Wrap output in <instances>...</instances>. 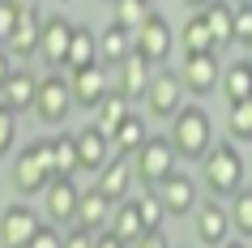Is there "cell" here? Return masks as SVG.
<instances>
[{
	"label": "cell",
	"instance_id": "obj_10",
	"mask_svg": "<svg viewBox=\"0 0 252 248\" xmlns=\"http://www.w3.org/2000/svg\"><path fill=\"white\" fill-rule=\"evenodd\" d=\"M192 227H197L201 244H226V240H231V214H226L222 197L197 201V210H192Z\"/></svg>",
	"mask_w": 252,
	"mask_h": 248
},
{
	"label": "cell",
	"instance_id": "obj_34",
	"mask_svg": "<svg viewBox=\"0 0 252 248\" xmlns=\"http://www.w3.org/2000/svg\"><path fill=\"white\" fill-rule=\"evenodd\" d=\"M231 43L252 47V0L235 4V17H231Z\"/></svg>",
	"mask_w": 252,
	"mask_h": 248
},
{
	"label": "cell",
	"instance_id": "obj_28",
	"mask_svg": "<svg viewBox=\"0 0 252 248\" xmlns=\"http://www.w3.org/2000/svg\"><path fill=\"white\" fill-rule=\"evenodd\" d=\"M146 137H150L146 120H141V116H133V111H128V116H124V124H120V129L111 133V150H116V154H124V158H128V154H133V150H137V145L146 142Z\"/></svg>",
	"mask_w": 252,
	"mask_h": 248
},
{
	"label": "cell",
	"instance_id": "obj_2",
	"mask_svg": "<svg viewBox=\"0 0 252 248\" xmlns=\"http://www.w3.org/2000/svg\"><path fill=\"white\" fill-rule=\"evenodd\" d=\"M167 142L175 145V154L184 158V163H197L214 142V120L205 107H192V103H180V111L171 116V133H167Z\"/></svg>",
	"mask_w": 252,
	"mask_h": 248
},
{
	"label": "cell",
	"instance_id": "obj_21",
	"mask_svg": "<svg viewBox=\"0 0 252 248\" xmlns=\"http://www.w3.org/2000/svg\"><path fill=\"white\" fill-rule=\"evenodd\" d=\"M34 86H39V77H34V73L13 69V73H9V81L0 86V103H9L17 116H22V111H30V107H34Z\"/></svg>",
	"mask_w": 252,
	"mask_h": 248
},
{
	"label": "cell",
	"instance_id": "obj_31",
	"mask_svg": "<svg viewBox=\"0 0 252 248\" xmlns=\"http://www.w3.org/2000/svg\"><path fill=\"white\" fill-rule=\"evenodd\" d=\"M226 133H231V142H252V99H235L231 103Z\"/></svg>",
	"mask_w": 252,
	"mask_h": 248
},
{
	"label": "cell",
	"instance_id": "obj_27",
	"mask_svg": "<svg viewBox=\"0 0 252 248\" xmlns=\"http://www.w3.org/2000/svg\"><path fill=\"white\" fill-rule=\"evenodd\" d=\"M226 214H231V235H235V240H252V188L248 184L231 193Z\"/></svg>",
	"mask_w": 252,
	"mask_h": 248
},
{
	"label": "cell",
	"instance_id": "obj_17",
	"mask_svg": "<svg viewBox=\"0 0 252 248\" xmlns=\"http://www.w3.org/2000/svg\"><path fill=\"white\" fill-rule=\"evenodd\" d=\"M39 227V214L30 206H4L0 210V244H13V248H26L30 244V231Z\"/></svg>",
	"mask_w": 252,
	"mask_h": 248
},
{
	"label": "cell",
	"instance_id": "obj_29",
	"mask_svg": "<svg viewBox=\"0 0 252 248\" xmlns=\"http://www.w3.org/2000/svg\"><path fill=\"white\" fill-rule=\"evenodd\" d=\"M52 167H56V176H77V171H81V163H77V137H73V133L52 137Z\"/></svg>",
	"mask_w": 252,
	"mask_h": 248
},
{
	"label": "cell",
	"instance_id": "obj_1",
	"mask_svg": "<svg viewBox=\"0 0 252 248\" xmlns=\"http://www.w3.org/2000/svg\"><path fill=\"white\" fill-rule=\"evenodd\" d=\"M197 163H201V184L210 188V197H231L248 180V163H244L235 142H210V150Z\"/></svg>",
	"mask_w": 252,
	"mask_h": 248
},
{
	"label": "cell",
	"instance_id": "obj_24",
	"mask_svg": "<svg viewBox=\"0 0 252 248\" xmlns=\"http://www.w3.org/2000/svg\"><path fill=\"white\" fill-rule=\"evenodd\" d=\"M205 17V26L214 35V52H222L226 43H231V17H235V4L231 0H210V4H201L197 9Z\"/></svg>",
	"mask_w": 252,
	"mask_h": 248
},
{
	"label": "cell",
	"instance_id": "obj_20",
	"mask_svg": "<svg viewBox=\"0 0 252 248\" xmlns=\"http://www.w3.org/2000/svg\"><path fill=\"white\" fill-rule=\"evenodd\" d=\"M86 65H103V60H98V35L86 30V26H73V39H68V52H64V65L60 69L77 73V69H86Z\"/></svg>",
	"mask_w": 252,
	"mask_h": 248
},
{
	"label": "cell",
	"instance_id": "obj_7",
	"mask_svg": "<svg viewBox=\"0 0 252 248\" xmlns=\"http://www.w3.org/2000/svg\"><path fill=\"white\" fill-rule=\"evenodd\" d=\"M154 193H158L162 210H167V218H184V214H192V210H197V201H201L197 180H192V176H184L180 167L167 171V176L154 184Z\"/></svg>",
	"mask_w": 252,
	"mask_h": 248
},
{
	"label": "cell",
	"instance_id": "obj_8",
	"mask_svg": "<svg viewBox=\"0 0 252 248\" xmlns=\"http://www.w3.org/2000/svg\"><path fill=\"white\" fill-rule=\"evenodd\" d=\"M146 103H150V116L171 120L175 111H180V103H184V81H180V73H171V69L158 65V73H150Z\"/></svg>",
	"mask_w": 252,
	"mask_h": 248
},
{
	"label": "cell",
	"instance_id": "obj_42",
	"mask_svg": "<svg viewBox=\"0 0 252 248\" xmlns=\"http://www.w3.org/2000/svg\"><path fill=\"white\" fill-rule=\"evenodd\" d=\"M244 52H248V56H244V60H248V65H252V47H244Z\"/></svg>",
	"mask_w": 252,
	"mask_h": 248
},
{
	"label": "cell",
	"instance_id": "obj_18",
	"mask_svg": "<svg viewBox=\"0 0 252 248\" xmlns=\"http://www.w3.org/2000/svg\"><path fill=\"white\" fill-rule=\"evenodd\" d=\"M111 235H116L124 248H137V244H146V227H141V214H137L133 206V197H124V201H116L111 206Z\"/></svg>",
	"mask_w": 252,
	"mask_h": 248
},
{
	"label": "cell",
	"instance_id": "obj_44",
	"mask_svg": "<svg viewBox=\"0 0 252 248\" xmlns=\"http://www.w3.org/2000/svg\"><path fill=\"white\" fill-rule=\"evenodd\" d=\"M107 4H111V0H107Z\"/></svg>",
	"mask_w": 252,
	"mask_h": 248
},
{
	"label": "cell",
	"instance_id": "obj_43",
	"mask_svg": "<svg viewBox=\"0 0 252 248\" xmlns=\"http://www.w3.org/2000/svg\"><path fill=\"white\" fill-rule=\"evenodd\" d=\"M231 4H244V0H231Z\"/></svg>",
	"mask_w": 252,
	"mask_h": 248
},
{
	"label": "cell",
	"instance_id": "obj_12",
	"mask_svg": "<svg viewBox=\"0 0 252 248\" xmlns=\"http://www.w3.org/2000/svg\"><path fill=\"white\" fill-rule=\"evenodd\" d=\"M43 197H47V222L68 227V222L77 218V197H81V188L73 184V176H52L47 188H43Z\"/></svg>",
	"mask_w": 252,
	"mask_h": 248
},
{
	"label": "cell",
	"instance_id": "obj_41",
	"mask_svg": "<svg viewBox=\"0 0 252 248\" xmlns=\"http://www.w3.org/2000/svg\"><path fill=\"white\" fill-rule=\"evenodd\" d=\"M13 4H17V9H26V4H39V0H13Z\"/></svg>",
	"mask_w": 252,
	"mask_h": 248
},
{
	"label": "cell",
	"instance_id": "obj_30",
	"mask_svg": "<svg viewBox=\"0 0 252 248\" xmlns=\"http://www.w3.org/2000/svg\"><path fill=\"white\" fill-rule=\"evenodd\" d=\"M180 43H184V56H197V52H214V35L210 26H205V17L192 9V17L184 22V35H180Z\"/></svg>",
	"mask_w": 252,
	"mask_h": 248
},
{
	"label": "cell",
	"instance_id": "obj_25",
	"mask_svg": "<svg viewBox=\"0 0 252 248\" xmlns=\"http://www.w3.org/2000/svg\"><path fill=\"white\" fill-rule=\"evenodd\" d=\"M128 52H137V47H133V30L120 26V22H111V26L98 35V60L111 69V65H120Z\"/></svg>",
	"mask_w": 252,
	"mask_h": 248
},
{
	"label": "cell",
	"instance_id": "obj_26",
	"mask_svg": "<svg viewBox=\"0 0 252 248\" xmlns=\"http://www.w3.org/2000/svg\"><path fill=\"white\" fill-rule=\"evenodd\" d=\"M218 90L226 94V103H235V99H252V65H248V60L226 65L222 73H218Z\"/></svg>",
	"mask_w": 252,
	"mask_h": 248
},
{
	"label": "cell",
	"instance_id": "obj_9",
	"mask_svg": "<svg viewBox=\"0 0 252 248\" xmlns=\"http://www.w3.org/2000/svg\"><path fill=\"white\" fill-rule=\"evenodd\" d=\"M150 69L154 65H150L141 52H128L120 65H111V73H116V77H111V90H120L128 103H141V99H146V86H150Z\"/></svg>",
	"mask_w": 252,
	"mask_h": 248
},
{
	"label": "cell",
	"instance_id": "obj_3",
	"mask_svg": "<svg viewBox=\"0 0 252 248\" xmlns=\"http://www.w3.org/2000/svg\"><path fill=\"white\" fill-rule=\"evenodd\" d=\"M52 176H56V167H52V137L30 142V145L17 150V158H13V188L22 197H39Z\"/></svg>",
	"mask_w": 252,
	"mask_h": 248
},
{
	"label": "cell",
	"instance_id": "obj_35",
	"mask_svg": "<svg viewBox=\"0 0 252 248\" xmlns=\"http://www.w3.org/2000/svg\"><path fill=\"white\" fill-rule=\"evenodd\" d=\"M26 248H64V227L39 218V227L30 231V244H26Z\"/></svg>",
	"mask_w": 252,
	"mask_h": 248
},
{
	"label": "cell",
	"instance_id": "obj_4",
	"mask_svg": "<svg viewBox=\"0 0 252 248\" xmlns=\"http://www.w3.org/2000/svg\"><path fill=\"white\" fill-rule=\"evenodd\" d=\"M128 163H133V180H141V184H158L167 171L180 167V154H175V145L167 142V137H154V133H150L146 142H141L133 154H128Z\"/></svg>",
	"mask_w": 252,
	"mask_h": 248
},
{
	"label": "cell",
	"instance_id": "obj_6",
	"mask_svg": "<svg viewBox=\"0 0 252 248\" xmlns=\"http://www.w3.org/2000/svg\"><path fill=\"white\" fill-rule=\"evenodd\" d=\"M133 47L146 56L154 69L167 65V60H171V52H175V30H171V22H167V17H158V13H150L146 22L133 30Z\"/></svg>",
	"mask_w": 252,
	"mask_h": 248
},
{
	"label": "cell",
	"instance_id": "obj_19",
	"mask_svg": "<svg viewBox=\"0 0 252 248\" xmlns=\"http://www.w3.org/2000/svg\"><path fill=\"white\" fill-rule=\"evenodd\" d=\"M77 137V163H81V171H98L111 158V137H107L103 129H81V133H73Z\"/></svg>",
	"mask_w": 252,
	"mask_h": 248
},
{
	"label": "cell",
	"instance_id": "obj_23",
	"mask_svg": "<svg viewBox=\"0 0 252 248\" xmlns=\"http://www.w3.org/2000/svg\"><path fill=\"white\" fill-rule=\"evenodd\" d=\"M111 206H116V201H107L98 188H86V193L77 197V218L73 222L90 227V231H103L107 222H111Z\"/></svg>",
	"mask_w": 252,
	"mask_h": 248
},
{
	"label": "cell",
	"instance_id": "obj_40",
	"mask_svg": "<svg viewBox=\"0 0 252 248\" xmlns=\"http://www.w3.org/2000/svg\"><path fill=\"white\" fill-rule=\"evenodd\" d=\"M188 9H201V4H210V0H184Z\"/></svg>",
	"mask_w": 252,
	"mask_h": 248
},
{
	"label": "cell",
	"instance_id": "obj_36",
	"mask_svg": "<svg viewBox=\"0 0 252 248\" xmlns=\"http://www.w3.org/2000/svg\"><path fill=\"white\" fill-rule=\"evenodd\" d=\"M13 142H17V111L9 103H0V158L13 154Z\"/></svg>",
	"mask_w": 252,
	"mask_h": 248
},
{
	"label": "cell",
	"instance_id": "obj_39",
	"mask_svg": "<svg viewBox=\"0 0 252 248\" xmlns=\"http://www.w3.org/2000/svg\"><path fill=\"white\" fill-rule=\"evenodd\" d=\"M9 73H13V56H9V47L0 43V86L9 81Z\"/></svg>",
	"mask_w": 252,
	"mask_h": 248
},
{
	"label": "cell",
	"instance_id": "obj_16",
	"mask_svg": "<svg viewBox=\"0 0 252 248\" xmlns=\"http://www.w3.org/2000/svg\"><path fill=\"white\" fill-rule=\"evenodd\" d=\"M94 188L107 197V201H124L128 188H133V163L120 154V158H107L103 167L94 171Z\"/></svg>",
	"mask_w": 252,
	"mask_h": 248
},
{
	"label": "cell",
	"instance_id": "obj_11",
	"mask_svg": "<svg viewBox=\"0 0 252 248\" xmlns=\"http://www.w3.org/2000/svg\"><path fill=\"white\" fill-rule=\"evenodd\" d=\"M39 35H43V13L39 4H26V9H17V26L4 39V47L17 60H30V56H39Z\"/></svg>",
	"mask_w": 252,
	"mask_h": 248
},
{
	"label": "cell",
	"instance_id": "obj_13",
	"mask_svg": "<svg viewBox=\"0 0 252 248\" xmlns=\"http://www.w3.org/2000/svg\"><path fill=\"white\" fill-rule=\"evenodd\" d=\"M218 73H222V65H218V52H197V56H184V90L197 94V99H205V94L218 90Z\"/></svg>",
	"mask_w": 252,
	"mask_h": 248
},
{
	"label": "cell",
	"instance_id": "obj_33",
	"mask_svg": "<svg viewBox=\"0 0 252 248\" xmlns=\"http://www.w3.org/2000/svg\"><path fill=\"white\" fill-rule=\"evenodd\" d=\"M111 22H120V26H128V30H137L141 22H146L154 9H150V0H111Z\"/></svg>",
	"mask_w": 252,
	"mask_h": 248
},
{
	"label": "cell",
	"instance_id": "obj_15",
	"mask_svg": "<svg viewBox=\"0 0 252 248\" xmlns=\"http://www.w3.org/2000/svg\"><path fill=\"white\" fill-rule=\"evenodd\" d=\"M68 39H73V22L60 13L43 17V35H39V56L47 60L52 69L64 65V52H68Z\"/></svg>",
	"mask_w": 252,
	"mask_h": 248
},
{
	"label": "cell",
	"instance_id": "obj_37",
	"mask_svg": "<svg viewBox=\"0 0 252 248\" xmlns=\"http://www.w3.org/2000/svg\"><path fill=\"white\" fill-rule=\"evenodd\" d=\"M94 235H98V231L81 227V222H68V227H64V244L68 248H94Z\"/></svg>",
	"mask_w": 252,
	"mask_h": 248
},
{
	"label": "cell",
	"instance_id": "obj_32",
	"mask_svg": "<svg viewBox=\"0 0 252 248\" xmlns=\"http://www.w3.org/2000/svg\"><path fill=\"white\" fill-rule=\"evenodd\" d=\"M133 206H137V214H141V227H146V231H154V227H162V222H167V210H162L158 193H154V184H146V193L133 197Z\"/></svg>",
	"mask_w": 252,
	"mask_h": 248
},
{
	"label": "cell",
	"instance_id": "obj_22",
	"mask_svg": "<svg viewBox=\"0 0 252 248\" xmlns=\"http://www.w3.org/2000/svg\"><path fill=\"white\" fill-rule=\"evenodd\" d=\"M90 111H94V129H103L107 137H111V133H116L120 124H124V116L133 111V103H128V99H124L120 90H107L103 99H98V103L90 107Z\"/></svg>",
	"mask_w": 252,
	"mask_h": 248
},
{
	"label": "cell",
	"instance_id": "obj_38",
	"mask_svg": "<svg viewBox=\"0 0 252 248\" xmlns=\"http://www.w3.org/2000/svg\"><path fill=\"white\" fill-rule=\"evenodd\" d=\"M13 26H17V4L13 0H0V43L13 35Z\"/></svg>",
	"mask_w": 252,
	"mask_h": 248
},
{
	"label": "cell",
	"instance_id": "obj_5",
	"mask_svg": "<svg viewBox=\"0 0 252 248\" xmlns=\"http://www.w3.org/2000/svg\"><path fill=\"white\" fill-rule=\"evenodd\" d=\"M30 111L39 116V124L60 129L68 120V111H73V90H68V81L60 77V73L39 77V86H34V107H30Z\"/></svg>",
	"mask_w": 252,
	"mask_h": 248
},
{
	"label": "cell",
	"instance_id": "obj_14",
	"mask_svg": "<svg viewBox=\"0 0 252 248\" xmlns=\"http://www.w3.org/2000/svg\"><path fill=\"white\" fill-rule=\"evenodd\" d=\"M68 90H73V107H86V111H90V107L111 90V73H107L103 65H86V69H77V73L68 77Z\"/></svg>",
	"mask_w": 252,
	"mask_h": 248
}]
</instances>
